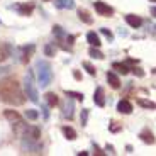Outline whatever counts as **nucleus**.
I'll list each match as a JSON object with an SVG mask.
<instances>
[{
	"label": "nucleus",
	"instance_id": "1",
	"mask_svg": "<svg viewBox=\"0 0 156 156\" xmlns=\"http://www.w3.org/2000/svg\"><path fill=\"white\" fill-rule=\"evenodd\" d=\"M24 100H26V97L16 80L0 82V102H5L10 105H20V104H24Z\"/></svg>",
	"mask_w": 156,
	"mask_h": 156
},
{
	"label": "nucleus",
	"instance_id": "2",
	"mask_svg": "<svg viewBox=\"0 0 156 156\" xmlns=\"http://www.w3.org/2000/svg\"><path fill=\"white\" fill-rule=\"evenodd\" d=\"M36 70H37V78H39L41 88H46V87L51 83V80H53V71H51L49 63L39 59V61L36 63Z\"/></svg>",
	"mask_w": 156,
	"mask_h": 156
},
{
	"label": "nucleus",
	"instance_id": "3",
	"mask_svg": "<svg viewBox=\"0 0 156 156\" xmlns=\"http://www.w3.org/2000/svg\"><path fill=\"white\" fill-rule=\"evenodd\" d=\"M24 87H26V95L29 97V100L34 102V104H37V102H39V95H37V90H36V85H34L32 71H27L26 80H24Z\"/></svg>",
	"mask_w": 156,
	"mask_h": 156
},
{
	"label": "nucleus",
	"instance_id": "4",
	"mask_svg": "<svg viewBox=\"0 0 156 156\" xmlns=\"http://www.w3.org/2000/svg\"><path fill=\"white\" fill-rule=\"evenodd\" d=\"M22 151L27 153V154H41V146H39V141L24 139L22 141Z\"/></svg>",
	"mask_w": 156,
	"mask_h": 156
},
{
	"label": "nucleus",
	"instance_id": "5",
	"mask_svg": "<svg viewBox=\"0 0 156 156\" xmlns=\"http://www.w3.org/2000/svg\"><path fill=\"white\" fill-rule=\"evenodd\" d=\"M94 5H95V10L98 12V16H104V17L114 16V9L110 7L109 4H105V2H100V0H97Z\"/></svg>",
	"mask_w": 156,
	"mask_h": 156
},
{
	"label": "nucleus",
	"instance_id": "6",
	"mask_svg": "<svg viewBox=\"0 0 156 156\" xmlns=\"http://www.w3.org/2000/svg\"><path fill=\"white\" fill-rule=\"evenodd\" d=\"M39 137H41V131H39V127H36V126H29V127L24 131V139L39 141Z\"/></svg>",
	"mask_w": 156,
	"mask_h": 156
},
{
	"label": "nucleus",
	"instance_id": "7",
	"mask_svg": "<svg viewBox=\"0 0 156 156\" xmlns=\"http://www.w3.org/2000/svg\"><path fill=\"white\" fill-rule=\"evenodd\" d=\"M4 115H5V119H7V121L12 122V124H16V126H20V124H22V117H20L19 114L16 112V110H5Z\"/></svg>",
	"mask_w": 156,
	"mask_h": 156
},
{
	"label": "nucleus",
	"instance_id": "8",
	"mask_svg": "<svg viewBox=\"0 0 156 156\" xmlns=\"http://www.w3.org/2000/svg\"><path fill=\"white\" fill-rule=\"evenodd\" d=\"M34 49H36V48L32 46V44L20 48V49H19V51H20V61H22V63H27V61H29V58H31V55L34 53Z\"/></svg>",
	"mask_w": 156,
	"mask_h": 156
},
{
	"label": "nucleus",
	"instance_id": "9",
	"mask_svg": "<svg viewBox=\"0 0 156 156\" xmlns=\"http://www.w3.org/2000/svg\"><path fill=\"white\" fill-rule=\"evenodd\" d=\"M12 51H14V48H12L10 43H2L0 44V61H4V59L9 58V56H12Z\"/></svg>",
	"mask_w": 156,
	"mask_h": 156
},
{
	"label": "nucleus",
	"instance_id": "10",
	"mask_svg": "<svg viewBox=\"0 0 156 156\" xmlns=\"http://www.w3.org/2000/svg\"><path fill=\"white\" fill-rule=\"evenodd\" d=\"M94 102L97 104L98 107H104V105H105V94H104V88H102V87H97V90H95Z\"/></svg>",
	"mask_w": 156,
	"mask_h": 156
},
{
	"label": "nucleus",
	"instance_id": "11",
	"mask_svg": "<svg viewBox=\"0 0 156 156\" xmlns=\"http://www.w3.org/2000/svg\"><path fill=\"white\" fill-rule=\"evenodd\" d=\"M14 9L19 12L20 16H31V12L34 10V4H19Z\"/></svg>",
	"mask_w": 156,
	"mask_h": 156
},
{
	"label": "nucleus",
	"instance_id": "12",
	"mask_svg": "<svg viewBox=\"0 0 156 156\" xmlns=\"http://www.w3.org/2000/svg\"><path fill=\"white\" fill-rule=\"evenodd\" d=\"M139 137H141V141L143 143H146V144H154V136H153V133L149 131V129H143L139 133Z\"/></svg>",
	"mask_w": 156,
	"mask_h": 156
},
{
	"label": "nucleus",
	"instance_id": "13",
	"mask_svg": "<svg viewBox=\"0 0 156 156\" xmlns=\"http://www.w3.org/2000/svg\"><path fill=\"white\" fill-rule=\"evenodd\" d=\"M63 115L68 117V119H71L73 117V100H71L70 97L65 100V104H63Z\"/></svg>",
	"mask_w": 156,
	"mask_h": 156
},
{
	"label": "nucleus",
	"instance_id": "14",
	"mask_svg": "<svg viewBox=\"0 0 156 156\" xmlns=\"http://www.w3.org/2000/svg\"><path fill=\"white\" fill-rule=\"evenodd\" d=\"M126 22L131 26V27H134V29H137L143 24V20H141V17H137V16H134V14H129V16H126Z\"/></svg>",
	"mask_w": 156,
	"mask_h": 156
},
{
	"label": "nucleus",
	"instance_id": "15",
	"mask_svg": "<svg viewBox=\"0 0 156 156\" xmlns=\"http://www.w3.org/2000/svg\"><path fill=\"white\" fill-rule=\"evenodd\" d=\"M117 110L121 114H131L133 112V105H131V102L129 100H121L117 104Z\"/></svg>",
	"mask_w": 156,
	"mask_h": 156
},
{
	"label": "nucleus",
	"instance_id": "16",
	"mask_svg": "<svg viewBox=\"0 0 156 156\" xmlns=\"http://www.w3.org/2000/svg\"><path fill=\"white\" fill-rule=\"evenodd\" d=\"M107 82H109V85L112 87V88H115V90L121 87V80H119V76H117L115 73H112V71L107 73Z\"/></svg>",
	"mask_w": 156,
	"mask_h": 156
},
{
	"label": "nucleus",
	"instance_id": "17",
	"mask_svg": "<svg viewBox=\"0 0 156 156\" xmlns=\"http://www.w3.org/2000/svg\"><path fill=\"white\" fill-rule=\"evenodd\" d=\"M55 5L58 9H61V10H65V9H68V10H70V9H75V2H73V0H56Z\"/></svg>",
	"mask_w": 156,
	"mask_h": 156
},
{
	"label": "nucleus",
	"instance_id": "18",
	"mask_svg": "<svg viewBox=\"0 0 156 156\" xmlns=\"http://www.w3.org/2000/svg\"><path fill=\"white\" fill-rule=\"evenodd\" d=\"M87 41H88L92 46H95V48H98V46L102 44V43H100V37H98L95 32H88V34H87Z\"/></svg>",
	"mask_w": 156,
	"mask_h": 156
},
{
	"label": "nucleus",
	"instance_id": "19",
	"mask_svg": "<svg viewBox=\"0 0 156 156\" xmlns=\"http://www.w3.org/2000/svg\"><path fill=\"white\" fill-rule=\"evenodd\" d=\"M78 17H80V20L85 22V24H92V22H94V19L90 17V14L85 10V9H80V10H78Z\"/></svg>",
	"mask_w": 156,
	"mask_h": 156
},
{
	"label": "nucleus",
	"instance_id": "20",
	"mask_svg": "<svg viewBox=\"0 0 156 156\" xmlns=\"http://www.w3.org/2000/svg\"><path fill=\"white\" fill-rule=\"evenodd\" d=\"M61 131H63V134H65V137H66V139H70V141L76 139V133H75L73 127H70V126H65Z\"/></svg>",
	"mask_w": 156,
	"mask_h": 156
},
{
	"label": "nucleus",
	"instance_id": "21",
	"mask_svg": "<svg viewBox=\"0 0 156 156\" xmlns=\"http://www.w3.org/2000/svg\"><path fill=\"white\" fill-rule=\"evenodd\" d=\"M46 102H48V105L49 107H55V105H58V95L56 94H53V92H49V94H46Z\"/></svg>",
	"mask_w": 156,
	"mask_h": 156
},
{
	"label": "nucleus",
	"instance_id": "22",
	"mask_svg": "<svg viewBox=\"0 0 156 156\" xmlns=\"http://www.w3.org/2000/svg\"><path fill=\"white\" fill-rule=\"evenodd\" d=\"M112 68L117 71V73H122V75H127L129 73V68L127 65H124V63H114Z\"/></svg>",
	"mask_w": 156,
	"mask_h": 156
},
{
	"label": "nucleus",
	"instance_id": "23",
	"mask_svg": "<svg viewBox=\"0 0 156 156\" xmlns=\"http://www.w3.org/2000/svg\"><path fill=\"white\" fill-rule=\"evenodd\" d=\"M137 104H139L141 107H144V109H153V110L156 109V104H154V102L146 100V98H139V100H137Z\"/></svg>",
	"mask_w": 156,
	"mask_h": 156
},
{
	"label": "nucleus",
	"instance_id": "24",
	"mask_svg": "<svg viewBox=\"0 0 156 156\" xmlns=\"http://www.w3.org/2000/svg\"><path fill=\"white\" fill-rule=\"evenodd\" d=\"M88 55L92 56V58H97V59H104V55H102L100 51L97 49L95 46H92L90 48V51H88Z\"/></svg>",
	"mask_w": 156,
	"mask_h": 156
},
{
	"label": "nucleus",
	"instance_id": "25",
	"mask_svg": "<svg viewBox=\"0 0 156 156\" xmlns=\"http://www.w3.org/2000/svg\"><path fill=\"white\" fill-rule=\"evenodd\" d=\"M65 94H66V97H73V98H76V100H80V102H82L83 98H85V95L80 94V92H68V90H66Z\"/></svg>",
	"mask_w": 156,
	"mask_h": 156
},
{
	"label": "nucleus",
	"instance_id": "26",
	"mask_svg": "<svg viewBox=\"0 0 156 156\" xmlns=\"http://www.w3.org/2000/svg\"><path fill=\"white\" fill-rule=\"evenodd\" d=\"M26 117L31 119V121H36V119L39 117V112H37V110H34V109H29V110H26Z\"/></svg>",
	"mask_w": 156,
	"mask_h": 156
},
{
	"label": "nucleus",
	"instance_id": "27",
	"mask_svg": "<svg viewBox=\"0 0 156 156\" xmlns=\"http://www.w3.org/2000/svg\"><path fill=\"white\" fill-rule=\"evenodd\" d=\"M53 34L56 36V37H65V32H63V27L61 26H55V27H53Z\"/></svg>",
	"mask_w": 156,
	"mask_h": 156
},
{
	"label": "nucleus",
	"instance_id": "28",
	"mask_svg": "<svg viewBox=\"0 0 156 156\" xmlns=\"http://www.w3.org/2000/svg\"><path fill=\"white\" fill-rule=\"evenodd\" d=\"M83 68H85V70L88 71V75H92V76H95V73H97V70H95V68L92 66V65H90L88 61H85V63H83Z\"/></svg>",
	"mask_w": 156,
	"mask_h": 156
},
{
	"label": "nucleus",
	"instance_id": "29",
	"mask_svg": "<svg viewBox=\"0 0 156 156\" xmlns=\"http://www.w3.org/2000/svg\"><path fill=\"white\" fill-rule=\"evenodd\" d=\"M87 119H88V109H83L82 115H80V122H82V126H87Z\"/></svg>",
	"mask_w": 156,
	"mask_h": 156
},
{
	"label": "nucleus",
	"instance_id": "30",
	"mask_svg": "<svg viewBox=\"0 0 156 156\" xmlns=\"http://www.w3.org/2000/svg\"><path fill=\"white\" fill-rule=\"evenodd\" d=\"M10 70H12L10 66H0V80L7 76V75L10 73Z\"/></svg>",
	"mask_w": 156,
	"mask_h": 156
},
{
	"label": "nucleus",
	"instance_id": "31",
	"mask_svg": "<svg viewBox=\"0 0 156 156\" xmlns=\"http://www.w3.org/2000/svg\"><path fill=\"white\" fill-rule=\"evenodd\" d=\"M44 53H46V56H55V48L51 46V44H48L44 48Z\"/></svg>",
	"mask_w": 156,
	"mask_h": 156
},
{
	"label": "nucleus",
	"instance_id": "32",
	"mask_svg": "<svg viewBox=\"0 0 156 156\" xmlns=\"http://www.w3.org/2000/svg\"><path fill=\"white\" fill-rule=\"evenodd\" d=\"M100 31H102V34H104V36H105V37H107V39H109V41H112V39H114V36H112V32H110V31H109V29H105V27H102V29H100Z\"/></svg>",
	"mask_w": 156,
	"mask_h": 156
},
{
	"label": "nucleus",
	"instance_id": "33",
	"mask_svg": "<svg viewBox=\"0 0 156 156\" xmlns=\"http://www.w3.org/2000/svg\"><path fill=\"white\" fill-rule=\"evenodd\" d=\"M121 127H122V126H119L117 122H112V126H110V131H112V133H117V131H121Z\"/></svg>",
	"mask_w": 156,
	"mask_h": 156
},
{
	"label": "nucleus",
	"instance_id": "34",
	"mask_svg": "<svg viewBox=\"0 0 156 156\" xmlns=\"http://www.w3.org/2000/svg\"><path fill=\"white\" fill-rule=\"evenodd\" d=\"M133 73L134 75H137V76H144V71H143V70H141V68H133Z\"/></svg>",
	"mask_w": 156,
	"mask_h": 156
},
{
	"label": "nucleus",
	"instance_id": "35",
	"mask_svg": "<svg viewBox=\"0 0 156 156\" xmlns=\"http://www.w3.org/2000/svg\"><path fill=\"white\" fill-rule=\"evenodd\" d=\"M43 112H44V117L48 119V115H49V112H48V107H43Z\"/></svg>",
	"mask_w": 156,
	"mask_h": 156
},
{
	"label": "nucleus",
	"instance_id": "36",
	"mask_svg": "<svg viewBox=\"0 0 156 156\" xmlns=\"http://www.w3.org/2000/svg\"><path fill=\"white\" fill-rule=\"evenodd\" d=\"M129 65H137V59H127Z\"/></svg>",
	"mask_w": 156,
	"mask_h": 156
},
{
	"label": "nucleus",
	"instance_id": "37",
	"mask_svg": "<svg viewBox=\"0 0 156 156\" xmlns=\"http://www.w3.org/2000/svg\"><path fill=\"white\" fill-rule=\"evenodd\" d=\"M73 36H68V37H66V41H68V43H70V44H73Z\"/></svg>",
	"mask_w": 156,
	"mask_h": 156
},
{
	"label": "nucleus",
	"instance_id": "38",
	"mask_svg": "<svg viewBox=\"0 0 156 156\" xmlns=\"http://www.w3.org/2000/svg\"><path fill=\"white\" fill-rule=\"evenodd\" d=\"M95 153H97V154H104V151H100V148H98V146H95Z\"/></svg>",
	"mask_w": 156,
	"mask_h": 156
},
{
	"label": "nucleus",
	"instance_id": "39",
	"mask_svg": "<svg viewBox=\"0 0 156 156\" xmlns=\"http://www.w3.org/2000/svg\"><path fill=\"white\" fill-rule=\"evenodd\" d=\"M73 75H75V78H76V80H80V78H82V75L78 73V71H75V73H73Z\"/></svg>",
	"mask_w": 156,
	"mask_h": 156
},
{
	"label": "nucleus",
	"instance_id": "40",
	"mask_svg": "<svg viewBox=\"0 0 156 156\" xmlns=\"http://www.w3.org/2000/svg\"><path fill=\"white\" fill-rule=\"evenodd\" d=\"M151 14H153V17H156V7L151 9Z\"/></svg>",
	"mask_w": 156,
	"mask_h": 156
},
{
	"label": "nucleus",
	"instance_id": "41",
	"mask_svg": "<svg viewBox=\"0 0 156 156\" xmlns=\"http://www.w3.org/2000/svg\"><path fill=\"white\" fill-rule=\"evenodd\" d=\"M149 2H156V0H149Z\"/></svg>",
	"mask_w": 156,
	"mask_h": 156
}]
</instances>
